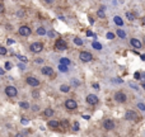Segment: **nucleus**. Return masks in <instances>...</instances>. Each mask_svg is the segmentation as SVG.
Returning a JSON list of instances; mask_svg holds the SVG:
<instances>
[{"mask_svg": "<svg viewBox=\"0 0 145 137\" xmlns=\"http://www.w3.org/2000/svg\"><path fill=\"white\" fill-rule=\"evenodd\" d=\"M29 48H31L32 52L38 53V52H41V51L43 50V46H42V43H40V42H35V43H32V44L29 46Z\"/></svg>", "mask_w": 145, "mask_h": 137, "instance_id": "nucleus-1", "label": "nucleus"}, {"mask_svg": "<svg viewBox=\"0 0 145 137\" xmlns=\"http://www.w3.org/2000/svg\"><path fill=\"white\" fill-rule=\"evenodd\" d=\"M65 107H66V109H69V111H74L78 108V104L74 99H68L65 102Z\"/></svg>", "mask_w": 145, "mask_h": 137, "instance_id": "nucleus-2", "label": "nucleus"}, {"mask_svg": "<svg viewBox=\"0 0 145 137\" xmlns=\"http://www.w3.org/2000/svg\"><path fill=\"white\" fill-rule=\"evenodd\" d=\"M5 94H7L8 96H10V98H13V96H17V94H18V91H17V89L14 86H7L5 88Z\"/></svg>", "mask_w": 145, "mask_h": 137, "instance_id": "nucleus-3", "label": "nucleus"}, {"mask_svg": "<svg viewBox=\"0 0 145 137\" xmlns=\"http://www.w3.org/2000/svg\"><path fill=\"white\" fill-rule=\"evenodd\" d=\"M79 59H80L83 62H89V61L93 59V56L89 53V52H87V51H83V52L79 55Z\"/></svg>", "mask_w": 145, "mask_h": 137, "instance_id": "nucleus-4", "label": "nucleus"}, {"mask_svg": "<svg viewBox=\"0 0 145 137\" xmlns=\"http://www.w3.org/2000/svg\"><path fill=\"white\" fill-rule=\"evenodd\" d=\"M55 48L59 50V51H64V50L68 48V46H66L65 41H63V39H57L56 43H55Z\"/></svg>", "mask_w": 145, "mask_h": 137, "instance_id": "nucleus-5", "label": "nucleus"}, {"mask_svg": "<svg viewBox=\"0 0 145 137\" xmlns=\"http://www.w3.org/2000/svg\"><path fill=\"white\" fill-rule=\"evenodd\" d=\"M103 127H104V129L111 131V129L115 128V122L112 121V119H106V121L103 122Z\"/></svg>", "mask_w": 145, "mask_h": 137, "instance_id": "nucleus-6", "label": "nucleus"}, {"mask_svg": "<svg viewBox=\"0 0 145 137\" xmlns=\"http://www.w3.org/2000/svg\"><path fill=\"white\" fill-rule=\"evenodd\" d=\"M18 32H19L20 36H29L31 34V28L28 26H22Z\"/></svg>", "mask_w": 145, "mask_h": 137, "instance_id": "nucleus-7", "label": "nucleus"}, {"mask_svg": "<svg viewBox=\"0 0 145 137\" xmlns=\"http://www.w3.org/2000/svg\"><path fill=\"white\" fill-rule=\"evenodd\" d=\"M87 103H88V104H91V105L97 104V103H98V96L97 95H93V94H89L87 96Z\"/></svg>", "mask_w": 145, "mask_h": 137, "instance_id": "nucleus-8", "label": "nucleus"}, {"mask_svg": "<svg viewBox=\"0 0 145 137\" xmlns=\"http://www.w3.org/2000/svg\"><path fill=\"white\" fill-rule=\"evenodd\" d=\"M115 99L118 103H125L126 102V95L122 93V91H117V93L115 94Z\"/></svg>", "mask_w": 145, "mask_h": 137, "instance_id": "nucleus-9", "label": "nucleus"}, {"mask_svg": "<svg viewBox=\"0 0 145 137\" xmlns=\"http://www.w3.org/2000/svg\"><path fill=\"white\" fill-rule=\"evenodd\" d=\"M27 83H28L31 86H38V85H40V81H38L36 77H32V76L27 77Z\"/></svg>", "mask_w": 145, "mask_h": 137, "instance_id": "nucleus-10", "label": "nucleus"}, {"mask_svg": "<svg viewBox=\"0 0 145 137\" xmlns=\"http://www.w3.org/2000/svg\"><path fill=\"white\" fill-rule=\"evenodd\" d=\"M125 118L127 119V121H134V119L136 118V114L134 113L132 111H127L126 114H125Z\"/></svg>", "mask_w": 145, "mask_h": 137, "instance_id": "nucleus-11", "label": "nucleus"}, {"mask_svg": "<svg viewBox=\"0 0 145 137\" xmlns=\"http://www.w3.org/2000/svg\"><path fill=\"white\" fill-rule=\"evenodd\" d=\"M130 43H131V46L134 48H141V42L139 41V39H136V38H132L130 41Z\"/></svg>", "mask_w": 145, "mask_h": 137, "instance_id": "nucleus-12", "label": "nucleus"}, {"mask_svg": "<svg viewBox=\"0 0 145 137\" xmlns=\"http://www.w3.org/2000/svg\"><path fill=\"white\" fill-rule=\"evenodd\" d=\"M41 72L43 74V75H52V67L45 66V67L41 68Z\"/></svg>", "mask_w": 145, "mask_h": 137, "instance_id": "nucleus-13", "label": "nucleus"}, {"mask_svg": "<svg viewBox=\"0 0 145 137\" xmlns=\"http://www.w3.org/2000/svg\"><path fill=\"white\" fill-rule=\"evenodd\" d=\"M113 20H115V23H116V24H117V26H118V27H121V26H124V20H122V18H121V17H118V15H116V17H115V18H113Z\"/></svg>", "mask_w": 145, "mask_h": 137, "instance_id": "nucleus-14", "label": "nucleus"}, {"mask_svg": "<svg viewBox=\"0 0 145 137\" xmlns=\"http://www.w3.org/2000/svg\"><path fill=\"white\" fill-rule=\"evenodd\" d=\"M43 114L46 117H51L52 114H54V111L51 109V108H46V109H45V112H43Z\"/></svg>", "mask_w": 145, "mask_h": 137, "instance_id": "nucleus-15", "label": "nucleus"}, {"mask_svg": "<svg viewBox=\"0 0 145 137\" xmlns=\"http://www.w3.org/2000/svg\"><path fill=\"white\" fill-rule=\"evenodd\" d=\"M59 70L61 71V72H68V65H64V64H60L59 65Z\"/></svg>", "mask_w": 145, "mask_h": 137, "instance_id": "nucleus-16", "label": "nucleus"}, {"mask_svg": "<svg viewBox=\"0 0 145 137\" xmlns=\"http://www.w3.org/2000/svg\"><path fill=\"white\" fill-rule=\"evenodd\" d=\"M48 126H50L51 128H57L60 124H59L57 121H50V122H48Z\"/></svg>", "mask_w": 145, "mask_h": 137, "instance_id": "nucleus-17", "label": "nucleus"}, {"mask_svg": "<svg viewBox=\"0 0 145 137\" xmlns=\"http://www.w3.org/2000/svg\"><path fill=\"white\" fill-rule=\"evenodd\" d=\"M37 34H38V36H45V34H46V29H45L43 27L37 28Z\"/></svg>", "mask_w": 145, "mask_h": 137, "instance_id": "nucleus-18", "label": "nucleus"}, {"mask_svg": "<svg viewBox=\"0 0 145 137\" xmlns=\"http://www.w3.org/2000/svg\"><path fill=\"white\" fill-rule=\"evenodd\" d=\"M19 107L22 108V109H29V104L27 102H20L19 103Z\"/></svg>", "mask_w": 145, "mask_h": 137, "instance_id": "nucleus-19", "label": "nucleus"}, {"mask_svg": "<svg viewBox=\"0 0 145 137\" xmlns=\"http://www.w3.org/2000/svg\"><path fill=\"white\" fill-rule=\"evenodd\" d=\"M97 15L99 17V18H104V15H106V14H104V7H102L101 9L97 11Z\"/></svg>", "mask_w": 145, "mask_h": 137, "instance_id": "nucleus-20", "label": "nucleus"}, {"mask_svg": "<svg viewBox=\"0 0 145 137\" xmlns=\"http://www.w3.org/2000/svg\"><path fill=\"white\" fill-rule=\"evenodd\" d=\"M60 90L63 91V93H68V91L70 90V86H69V85H61Z\"/></svg>", "mask_w": 145, "mask_h": 137, "instance_id": "nucleus-21", "label": "nucleus"}, {"mask_svg": "<svg viewBox=\"0 0 145 137\" xmlns=\"http://www.w3.org/2000/svg\"><path fill=\"white\" fill-rule=\"evenodd\" d=\"M126 18L129 20H134V19H135V14L131 13V11H127V13H126Z\"/></svg>", "mask_w": 145, "mask_h": 137, "instance_id": "nucleus-22", "label": "nucleus"}, {"mask_svg": "<svg viewBox=\"0 0 145 137\" xmlns=\"http://www.w3.org/2000/svg\"><path fill=\"white\" fill-rule=\"evenodd\" d=\"M92 46H93V48H96V50H102V44L99 43V42H93L92 43Z\"/></svg>", "mask_w": 145, "mask_h": 137, "instance_id": "nucleus-23", "label": "nucleus"}, {"mask_svg": "<svg viewBox=\"0 0 145 137\" xmlns=\"http://www.w3.org/2000/svg\"><path fill=\"white\" fill-rule=\"evenodd\" d=\"M60 64H64V65H70V60L66 59V57H63L60 59Z\"/></svg>", "mask_w": 145, "mask_h": 137, "instance_id": "nucleus-24", "label": "nucleus"}, {"mask_svg": "<svg viewBox=\"0 0 145 137\" xmlns=\"http://www.w3.org/2000/svg\"><path fill=\"white\" fill-rule=\"evenodd\" d=\"M117 36H118L120 38H125L126 37V33L122 31V29H117Z\"/></svg>", "mask_w": 145, "mask_h": 137, "instance_id": "nucleus-25", "label": "nucleus"}, {"mask_svg": "<svg viewBox=\"0 0 145 137\" xmlns=\"http://www.w3.org/2000/svg\"><path fill=\"white\" fill-rule=\"evenodd\" d=\"M74 43L75 44H78V46H83V39H80V38H74Z\"/></svg>", "mask_w": 145, "mask_h": 137, "instance_id": "nucleus-26", "label": "nucleus"}, {"mask_svg": "<svg viewBox=\"0 0 145 137\" xmlns=\"http://www.w3.org/2000/svg\"><path fill=\"white\" fill-rule=\"evenodd\" d=\"M72 131H75V132H78V131H79V123H78V122L72 123Z\"/></svg>", "mask_w": 145, "mask_h": 137, "instance_id": "nucleus-27", "label": "nucleus"}, {"mask_svg": "<svg viewBox=\"0 0 145 137\" xmlns=\"http://www.w3.org/2000/svg\"><path fill=\"white\" fill-rule=\"evenodd\" d=\"M137 108H139V109H140V111H145V104H143V103H139V104H137Z\"/></svg>", "mask_w": 145, "mask_h": 137, "instance_id": "nucleus-28", "label": "nucleus"}, {"mask_svg": "<svg viewBox=\"0 0 145 137\" xmlns=\"http://www.w3.org/2000/svg\"><path fill=\"white\" fill-rule=\"evenodd\" d=\"M106 37H107L108 39H113V38H115V34H113L112 32H108V33H107V36H106Z\"/></svg>", "mask_w": 145, "mask_h": 137, "instance_id": "nucleus-29", "label": "nucleus"}, {"mask_svg": "<svg viewBox=\"0 0 145 137\" xmlns=\"http://www.w3.org/2000/svg\"><path fill=\"white\" fill-rule=\"evenodd\" d=\"M5 53H7V48L0 46V55H5Z\"/></svg>", "mask_w": 145, "mask_h": 137, "instance_id": "nucleus-30", "label": "nucleus"}, {"mask_svg": "<svg viewBox=\"0 0 145 137\" xmlns=\"http://www.w3.org/2000/svg\"><path fill=\"white\" fill-rule=\"evenodd\" d=\"M68 121H66V119H64V121L63 122H61V127H64V128H66V127H68Z\"/></svg>", "mask_w": 145, "mask_h": 137, "instance_id": "nucleus-31", "label": "nucleus"}, {"mask_svg": "<svg viewBox=\"0 0 145 137\" xmlns=\"http://www.w3.org/2000/svg\"><path fill=\"white\" fill-rule=\"evenodd\" d=\"M12 68V64L10 62H5V70H10Z\"/></svg>", "mask_w": 145, "mask_h": 137, "instance_id": "nucleus-32", "label": "nucleus"}, {"mask_svg": "<svg viewBox=\"0 0 145 137\" xmlns=\"http://www.w3.org/2000/svg\"><path fill=\"white\" fill-rule=\"evenodd\" d=\"M18 57H19V60L23 61V62H27V61H28V59H27L26 56H18Z\"/></svg>", "mask_w": 145, "mask_h": 137, "instance_id": "nucleus-33", "label": "nucleus"}, {"mask_svg": "<svg viewBox=\"0 0 145 137\" xmlns=\"http://www.w3.org/2000/svg\"><path fill=\"white\" fill-rule=\"evenodd\" d=\"M20 121H22V123H23V124H28V123H29V121H28L27 118H22Z\"/></svg>", "mask_w": 145, "mask_h": 137, "instance_id": "nucleus-34", "label": "nucleus"}, {"mask_svg": "<svg viewBox=\"0 0 145 137\" xmlns=\"http://www.w3.org/2000/svg\"><path fill=\"white\" fill-rule=\"evenodd\" d=\"M47 34H48V37H55V32L54 31H50V32H47Z\"/></svg>", "mask_w": 145, "mask_h": 137, "instance_id": "nucleus-35", "label": "nucleus"}, {"mask_svg": "<svg viewBox=\"0 0 145 137\" xmlns=\"http://www.w3.org/2000/svg\"><path fill=\"white\" fill-rule=\"evenodd\" d=\"M17 15H18V17H23V15H24V11H23V10H18Z\"/></svg>", "mask_w": 145, "mask_h": 137, "instance_id": "nucleus-36", "label": "nucleus"}, {"mask_svg": "<svg viewBox=\"0 0 145 137\" xmlns=\"http://www.w3.org/2000/svg\"><path fill=\"white\" fill-rule=\"evenodd\" d=\"M134 77H135V79H140V72H135V74H134Z\"/></svg>", "mask_w": 145, "mask_h": 137, "instance_id": "nucleus-37", "label": "nucleus"}, {"mask_svg": "<svg viewBox=\"0 0 145 137\" xmlns=\"http://www.w3.org/2000/svg\"><path fill=\"white\" fill-rule=\"evenodd\" d=\"M18 68H20V70H24L26 66H24L23 64H18Z\"/></svg>", "mask_w": 145, "mask_h": 137, "instance_id": "nucleus-38", "label": "nucleus"}, {"mask_svg": "<svg viewBox=\"0 0 145 137\" xmlns=\"http://www.w3.org/2000/svg\"><path fill=\"white\" fill-rule=\"evenodd\" d=\"M93 88L98 90V89H99V84H98V83H94V84H93Z\"/></svg>", "mask_w": 145, "mask_h": 137, "instance_id": "nucleus-39", "label": "nucleus"}, {"mask_svg": "<svg viewBox=\"0 0 145 137\" xmlns=\"http://www.w3.org/2000/svg\"><path fill=\"white\" fill-rule=\"evenodd\" d=\"M32 95L35 96V98H38V95H40V94H38V91H33V93H32Z\"/></svg>", "mask_w": 145, "mask_h": 137, "instance_id": "nucleus-40", "label": "nucleus"}, {"mask_svg": "<svg viewBox=\"0 0 145 137\" xmlns=\"http://www.w3.org/2000/svg\"><path fill=\"white\" fill-rule=\"evenodd\" d=\"M7 43H8V44H13V43H14V39H10V38H9L8 41H7Z\"/></svg>", "mask_w": 145, "mask_h": 137, "instance_id": "nucleus-41", "label": "nucleus"}, {"mask_svg": "<svg viewBox=\"0 0 145 137\" xmlns=\"http://www.w3.org/2000/svg\"><path fill=\"white\" fill-rule=\"evenodd\" d=\"M42 62H43L42 59H37V60H36V64H42Z\"/></svg>", "mask_w": 145, "mask_h": 137, "instance_id": "nucleus-42", "label": "nucleus"}, {"mask_svg": "<svg viewBox=\"0 0 145 137\" xmlns=\"http://www.w3.org/2000/svg\"><path fill=\"white\" fill-rule=\"evenodd\" d=\"M4 11V7H3V4H0V14H1Z\"/></svg>", "mask_w": 145, "mask_h": 137, "instance_id": "nucleus-43", "label": "nucleus"}, {"mask_svg": "<svg viewBox=\"0 0 145 137\" xmlns=\"http://www.w3.org/2000/svg\"><path fill=\"white\" fill-rule=\"evenodd\" d=\"M87 36H88V37H92V36H93V33H92L91 31H88V32H87Z\"/></svg>", "mask_w": 145, "mask_h": 137, "instance_id": "nucleus-44", "label": "nucleus"}, {"mask_svg": "<svg viewBox=\"0 0 145 137\" xmlns=\"http://www.w3.org/2000/svg\"><path fill=\"white\" fill-rule=\"evenodd\" d=\"M4 72H5V70H4V68H1V67H0V75H4Z\"/></svg>", "mask_w": 145, "mask_h": 137, "instance_id": "nucleus-45", "label": "nucleus"}, {"mask_svg": "<svg viewBox=\"0 0 145 137\" xmlns=\"http://www.w3.org/2000/svg\"><path fill=\"white\" fill-rule=\"evenodd\" d=\"M32 108H33V111H35V112H37V111H38V107H37V105H33Z\"/></svg>", "mask_w": 145, "mask_h": 137, "instance_id": "nucleus-46", "label": "nucleus"}, {"mask_svg": "<svg viewBox=\"0 0 145 137\" xmlns=\"http://www.w3.org/2000/svg\"><path fill=\"white\" fill-rule=\"evenodd\" d=\"M113 81H116V83H122V80H120L118 77H117V79H115V80H113Z\"/></svg>", "mask_w": 145, "mask_h": 137, "instance_id": "nucleus-47", "label": "nucleus"}, {"mask_svg": "<svg viewBox=\"0 0 145 137\" xmlns=\"http://www.w3.org/2000/svg\"><path fill=\"white\" fill-rule=\"evenodd\" d=\"M140 59H141L143 61H145V55H140Z\"/></svg>", "mask_w": 145, "mask_h": 137, "instance_id": "nucleus-48", "label": "nucleus"}, {"mask_svg": "<svg viewBox=\"0 0 145 137\" xmlns=\"http://www.w3.org/2000/svg\"><path fill=\"white\" fill-rule=\"evenodd\" d=\"M46 3H48V4H51V3H54V0H45Z\"/></svg>", "mask_w": 145, "mask_h": 137, "instance_id": "nucleus-49", "label": "nucleus"}, {"mask_svg": "<svg viewBox=\"0 0 145 137\" xmlns=\"http://www.w3.org/2000/svg\"><path fill=\"white\" fill-rule=\"evenodd\" d=\"M89 23H94V19L93 18H89Z\"/></svg>", "mask_w": 145, "mask_h": 137, "instance_id": "nucleus-50", "label": "nucleus"}, {"mask_svg": "<svg viewBox=\"0 0 145 137\" xmlns=\"http://www.w3.org/2000/svg\"><path fill=\"white\" fill-rule=\"evenodd\" d=\"M141 86H143V88H144V89H145V84H144V83H143V84H141Z\"/></svg>", "mask_w": 145, "mask_h": 137, "instance_id": "nucleus-51", "label": "nucleus"}, {"mask_svg": "<svg viewBox=\"0 0 145 137\" xmlns=\"http://www.w3.org/2000/svg\"><path fill=\"white\" fill-rule=\"evenodd\" d=\"M144 43H145V37H144Z\"/></svg>", "mask_w": 145, "mask_h": 137, "instance_id": "nucleus-52", "label": "nucleus"}]
</instances>
